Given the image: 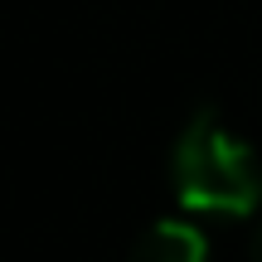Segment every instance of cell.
Instances as JSON below:
<instances>
[{"label": "cell", "instance_id": "obj_1", "mask_svg": "<svg viewBox=\"0 0 262 262\" xmlns=\"http://www.w3.org/2000/svg\"><path fill=\"white\" fill-rule=\"evenodd\" d=\"M170 180L185 209L194 214H253L262 204V165L238 131L224 126L219 112H194L185 122L170 156Z\"/></svg>", "mask_w": 262, "mask_h": 262}, {"label": "cell", "instance_id": "obj_2", "mask_svg": "<svg viewBox=\"0 0 262 262\" xmlns=\"http://www.w3.org/2000/svg\"><path fill=\"white\" fill-rule=\"evenodd\" d=\"M126 262H209V243L185 219H160L136 238Z\"/></svg>", "mask_w": 262, "mask_h": 262}, {"label": "cell", "instance_id": "obj_3", "mask_svg": "<svg viewBox=\"0 0 262 262\" xmlns=\"http://www.w3.org/2000/svg\"><path fill=\"white\" fill-rule=\"evenodd\" d=\"M253 262H262V228L253 233Z\"/></svg>", "mask_w": 262, "mask_h": 262}]
</instances>
